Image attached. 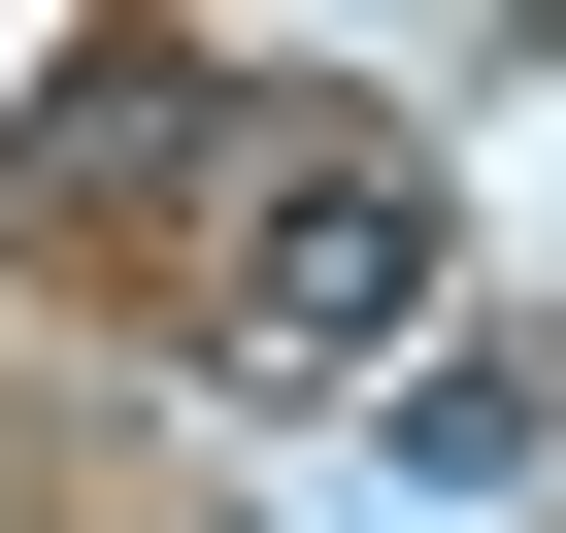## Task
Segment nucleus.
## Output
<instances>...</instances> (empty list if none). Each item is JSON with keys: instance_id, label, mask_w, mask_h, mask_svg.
Wrapping results in <instances>:
<instances>
[{"instance_id": "nucleus-1", "label": "nucleus", "mask_w": 566, "mask_h": 533, "mask_svg": "<svg viewBox=\"0 0 566 533\" xmlns=\"http://www.w3.org/2000/svg\"><path fill=\"white\" fill-rule=\"evenodd\" d=\"M233 367L266 400H400L433 367V167L400 134H266L233 167Z\"/></svg>"}, {"instance_id": "nucleus-2", "label": "nucleus", "mask_w": 566, "mask_h": 533, "mask_svg": "<svg viewBox=\"0 0 566 533\" xmlns=\"http://www.w3.org/2000/svg\"><path fill=\"white\" fill-rule=\"evenodd\" d=\"M400 467H433V500H533V467H566V367H533V334H433V367H400Z\"/></svg>"}]
</instances>
